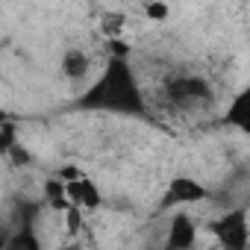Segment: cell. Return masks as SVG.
Masks as SVG:
<instances>
[{"label":"cell","instance_id":"obj_5","mask_svg":"<svg viewBox=\"0 0 250 250\" xmlns=\"http://www.w3.org/2000/svg\"><path fill=\"white\" fill-rule=\"evenodd\" d=\"M59 177L65 180L68 200H71L74 209H80V212H94V209H100L103 194H100L97 183H94L88 174H83V171H77V168H62Z\"/></svg>","mask_w":250,"mask_h":250},{"label":"cell","instance_id":"obj_10","mask_svg":"<svg viewBox=\"0 0 250 250\" xmlns=\"http://www.w3.org/2000/svg\"><path fill=\"white\" fill-rule=\"evenodd\" d=\"M42 206L39 200H27L18 197L12 203V229H36V221L42 218Z\"/></svg>","mask_w":250,"mask_h":250},{"label":"cell","instance_id":"obj_4","mask_svg":"<svg viewBox=\"0 0 250 250\" xmlns=\"http://www.w3.org/2000/svg\"><path fill=\"white\" fill-rule=\"evenodd\" d=\"M203 200H215V191L206 188L200 180L180 174V177H174V180L168 183V188L162 191V197H159V209H162V212H171V209L191 206V203H203Z\"/></svg>","mask_w":250,"mask_h":250},{"label":"cell","instance_id":"obj_8","mask_svg":"<svg viewBox=\"0 0 250 250\" xmlns=\"http://www.w3.org/2000/svg\"><path fill=\"white\" fill-rule=\"evenodd\" d=\"M224 124H227V127H235L238 133L250 130V94L247 91H238L232 97V103L224 112Z\"/></svg>","mask_w":250,"mask_h":250},{"label":"cell","instance_id":"obj_9","mask_svg":"<svg viewBox=\"0 0 250 250\" xmlns=\"http://www.w3.org/2000/svg\"><path fill=\"white\" fill-rule=\"evenodd\" d=\"M88 71H91V59H88V53H85V50L71 47V50H65V53H62V77H65V80L80 83V80H85V77H88Z\"/></svg>","mask_w":250,"mask_h":250},{"label":"cell","instance_id":"obj_7","mask_svg":"<svg viewBox=\"0 0 250 250\" xmlns=\"http://www.w3.org/2000/svg\"><path fill=\"white\" fill-rule=\"evenodd\" d=\"M42 203L53 212H68L71 209V200H68V188H65V180L59 174L47 177L42 183Z\"/></svg>","mask_w":250,"mask_h":250},{"label":"cell","instance_id":"obj_2","mask_svg":"<svg viewBox=\"0 0 250 250\" xmlns=\"http://www.w3.org/2000/svg\"><path fill=\"white\" fill-rule=\"evenodd\" d=\"M215 103H218V94L212 83L200 74L180 71L162 80V106L183 121L206 118L209 112H215Z\"/></svg>","mask_w":250,"mask_h":250},{"label":"cell","instance_id":"obj_3","mask_svg":"<svg viewBox=\"0 0 250 250\" xmlns=\"http://www.w3.org/2000/svg\"><path fill=\"white\" fill-rule=\"evenodd\" d=\"M209 229H212V235L218 238L221 247H227V250H247V244H250L247 206H244V203L227 206V212H224L221 218H215Z\"/></svg>","mask_w":250,"mask_h":250},{"label":"cell","instance_id":"obj_11","mask_svg":"<svg viewBox=\"0 0 250 250\" xmlns=\"http://www.w3.org/2000/svg\"><path fill=\"white\" fill-rule=\"evenodd\" d=\"M18 142V121L9 112H0V156H6Z\"/></svg>","mask_w":250,"mask_h":250},{"label":"cell","instance_id":"obj_1","mask_svg":"<svg viewBox=\"0 0 250 250\" xmlns=\"http://www.w3.org/2000/svg\"><path fill=\"white\" fill-rule=\"evenodd\" d=\"M77 112H100L115 118H133V121H150V103L142 88V80L127 59V50H115L103 71L94 77L85 91L74 100Z\"/></svg>","mask_w":250,"mask_h":250},{"label":"cell","instance_id":"obj_6","mask_svg":"<svg viewBox=\"0 0 250 250\" xmlns=\"http://www.w3.org/2000/svg\"><path fill=\"white\" fill-rule=\"evenodd\" d=\"M197 244V227L191 221V215H186L183 209H177L168 221V232H165V247L171 250H186Z\"/></svg>","mask_w":250,"mask_h":250}]
</instances>
